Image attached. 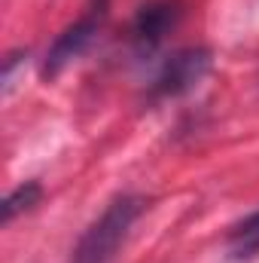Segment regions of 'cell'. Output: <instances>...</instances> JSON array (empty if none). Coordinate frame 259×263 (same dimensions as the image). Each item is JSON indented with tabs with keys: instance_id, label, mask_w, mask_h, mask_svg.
Returning <instances> with one entry per match:
<instances>
[{
	"instance_id": "obj_1",
	"label": "cell",
	"mask_w": 259,
	"mask_h": 263,
	"mask_svg": "<svg viewBox=\"0 0 259 263\" xmlns=\"http://www.w3.org/2000/svg\"><path fill=\"white\" fill-rule=\"evenodd\" d=\"M143 208H146V202L140 196H119L116 202H110L107 211L79 239V245L73 251V263H113L119 245L128 236L131 223L140 217Z\"/></svg>"
},
{
	"instance_id": "obj_2",
	"label": "cell",
	"mask_w": 259,
	"mask_h": 263,
	"mask_svg": "<svg viewBox=\"0 0 259 263\" xmlns=\"http://www.w3.org/2000/svg\"><path fill=\"white\" fill-rule=\"evenodd\" d=\"M210 70V52L207 49H180L174 55H168L159 73L153 77V98H174V95H186L207 77Z\"/></svg>"
},
{
	"instance_id": "obj_3",
	"label": "cell",
	"mask_w": 259,
	"mask_h": 263,
	"mask_svg": "<svg viewBox=\"0 0 259 263\" xmlns=\"http://www.w3.org/2000/svg\"><path fill=\"white\" fill-rule=\"evenodd\" d=\"M180 18V3L177 0H159V3H149L143 6L137 15H134V25H131V40L140 52H149L156 49L165 34H171V28L177 25Z\"/></svg>"
},
{
	"instance_id": "obj_4",
	"label": "cell",
	"mask_w": 259,
	"mask_h": 263,
	"mask_svg": "<svg viewBox=\"0 0 259 263\" xmlns=\"http://www.w3.org/2000/svg\"><path fill=\"white\" fill-rule=\"evenodd\" d=\"M101 15H104V9L98 6V9H92L85 18H79L76 25H70L64 34H58V40L52 43V49H49V55H46V67H43L46 77H55L64 65H70L73 59H79V55L85 52V46H89L92 37L98 34Z\"/></svg>"
},
{
	"instance_id": "obj_5",
	"label": "cell",
	"mask_w": 259,
	"mask_h": 263,
	"mask_svg": "<svg viewBox=\"0 0 259 263\" xmlns=\"http://www.w3.org/2000/svg\"><path fill=\"white\" fill-rule=\"evenodd\" d=\"M43 196V190H40V184H34V181H28L25 187H18V190H12L6 202H3V223H9L18 211H28L31 205H37Z\"/></svg>"
},
{
	"instance_id": "obj_6",
	"label": "cell",
	"mask_w": 259,
	"mask_h": 263,
	"mask_svg": "<svg viewBox=\"0 0 259 263\" xmlns=\"http://www.w3.org/2000/svg\"><path fill=\"white\" fill-rule=\"evenodd\" d=\"M235 242H238V248L241 251H256L259 248V214H253V217H247L238 230H235V236H232Z\"/></svg>"
}]
</instances>
